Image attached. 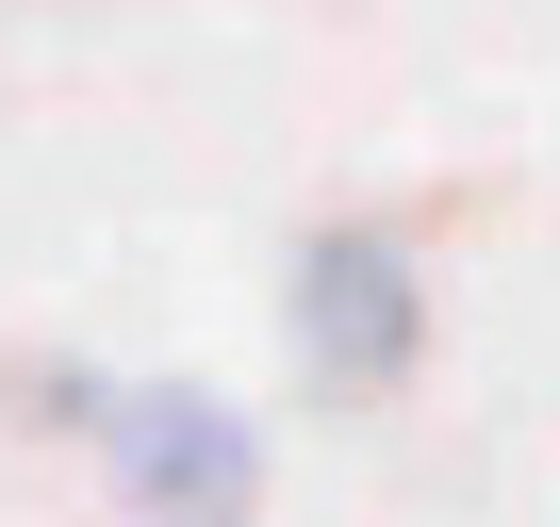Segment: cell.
<instances>
[{
  "mask_svg": "<svg viewBox=\"0 0 560 527\" xmlns=\"http://www.w3.org/2000/svg\"><path fill=\"white\" fill-rule=\"evenodd\" d=\"M280 314H298V363L330 396H396L429 363V264H412V231L347 214V231L298 247V297H280Z\"/></svg>",
  "mask_w": 560,
  "mask_h": 527,
  "instance_id": "cell-1",
  "label": "cell"
},
{
  "mask_svg": "<svg viewBox=\"0 0 560 527\" xmlns=\"http://www.w3.org/2000/svg\"><path fill=\"white\" fill-rule=\"evenodd\" d=\"M100 445L165 527H247V494H264V461L214 396H100Z\"/></svg>",
  "mask_w": 560,
  "mask_h": 527,
  "instance_id": "cell-2",
  "label": "cell"
}]
</instances>
